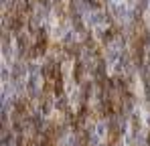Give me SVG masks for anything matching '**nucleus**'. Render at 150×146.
<instances>
[{
  "mask_svg": "<svg viewBox=\"0 0 150 146\" xmlns=\"http://www.w3.org/2000/svg\"><path fill=\"white\" fill-rule=\"evenodd\" d=\"M120 136H122V132H120V126H118L116 122H112V124H110V132H108L110 144H116V142L120 140Z\"/></svg>",
  "mask_w": 150,
  "mask_h": 146,
  "instance_id": "1",
  "label": "nucleus"
}]
</instances>
